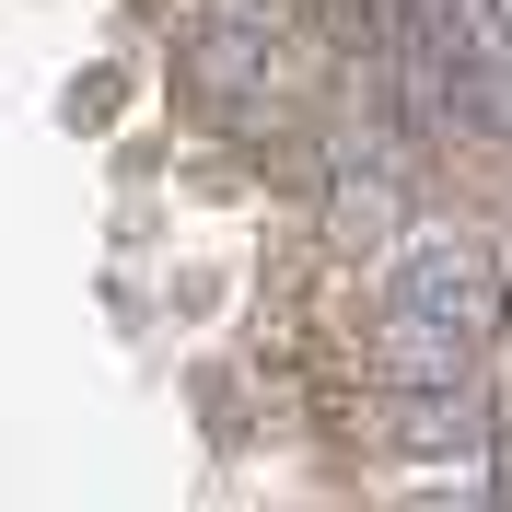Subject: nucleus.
Returning <instances> with one entry per match:
<instances>
[{
    "mask_svg": "<svg viewBox=\"0 0 512 512\" xmlns=\"http://www.w3.org/2000/svg\"><path fill=\"white\" fill-rule=\"evenodd\" d=\"M128 105V70H94V82H70V128H117Z\"/></svg>",
    "mask_w": 512,
    "mask_h": 512,
    "instance_id": "f257e3e1",
    "label": "nucleus"
}]
</instances>
